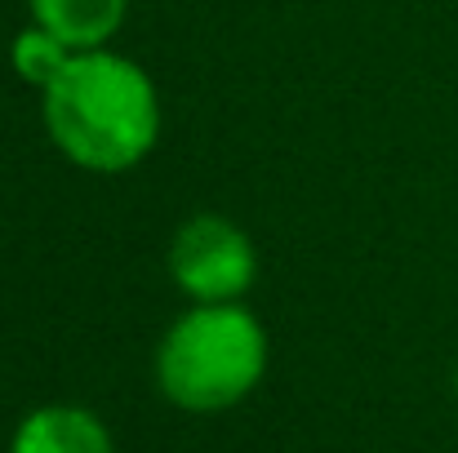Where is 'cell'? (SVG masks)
Listing matches in <instances>:
<instances>
[{
  "label": "cell",
  "instance_id": "cell-1",
  "mask_svg": "<svg viewBox=\"0 0 458 453\" xmlns=\"http://www.w3.org/2000/svg\"><path fill=\"white\" fill-rule=\"evenodd\" d=\"M49 143L85 173H125L160 143V94L152 71L125 54L85 49L40 94Z\"/></svg>",
  "mask_w": 458,
  "mask_h": 453
},
{
  "label": "cell",
  "instance_id": "cell-2",
  "mask_svg": "<svg viewBox=\"0 0 458 453\" xmlns=\"http://www.w3.org/2000/svg\"><path fill=\"white\" fill-rule=\"evenodd\" d=\"M267 373V329L241 302H191L156 347V387L187 414L241 405Z\"/></svg>",
  "mask_w": 458,
  "mask_h": 453
},
{
  "label": "cell",
  "instance_id": "cell-3",
  "mask_svg": "<svg viewBox=\"0 0 458 453\" xmlns=\"http://www.w3.org/2000/svg\"><path fill=\"white\" fill-rule=\"evenodd\" d=\"M169 276L191 302H241L259 281V249L223 214H191L169 240Z\"/></svg>",
  "mask_w": 458,
  "mask_h": 453
},
{
  "label": "cell",
  "instance_id": "cell-4",
  "mask_svg": "<svg viewBox=\"0 0 458 453\" xmlns=\"http://www.w3.org/2000/svg\"><path fill=\"white\" fill-rule=\"evenodd\" d=\"M9 453H116V445L94 409L40 405L13 427Z\"/></svg>",
  "mask_w": 458,
  "mask_h": 453
},
{
  "label": "cell",
  "instance_id": "cell-5",
  "mask_svg": "<svg viewBox=\"0 0 458 453\" xmlns=\"http://www.w3.org/2000/svg\"><path fill=\"white\" fill-rule=\"evenodd\" d=\"M27 13L36 27L54 31L76 54L107 49L112 36L130 18V0H27Z\"/></svg>",
  "mask_w": 458,
  "mask_h": 453
},
{
  "label": "cell",
  "instance_id": "cell-6",
  "mask_svg": "<svg viewBox=\"0 0 458 453\" xmlns=\"http://www.w3.org/2000/svg\"><path fill=\"white\" fill-rule=\"evenodd\" d=\"M72 45H63L54 31H45V27H36V22H27L13 40H9V63H13V71H18V80L22 85H31V89H49L54 80H58V71L72 63Z\"/></svg>",
  "mask_w": 458,
  "mask_h": 453
},
{
  "label": "cell",
  "instance_id": "cell-7",
  "mask_svg": "<svg viewBox=\"0 0 458 453\" xmlns=\"http://www.w3.org/2000/svg\"><path fill=\"white\" fill-rule=\"evenodd\" d=\"M454 391H458V378H454Z\"/></svg>",
  "mask_w": 458,
  "mask_h": 453
}]
</instances>
